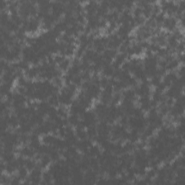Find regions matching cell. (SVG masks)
Returning a JSON list of instances; mask_svg holds the SVG:
<instances>
[{"label":"cell","mask_w":185,"mask_h":185,"mask_svg":"<svg viewBox=\"0 0 185 185\" xmlns=\"http://www.w3.org/2000/svg\"><path fill=\"white\" fill-rule=\"evenodd\" d=\"M71 66V60L70 58H65L63 62H62L59 65H58V68L62 72H67Z\"/></svg>","instance_id":"2"},{"label":"cell","mask_w":185,"mask_h":185,"mask_svg":"<svg viewBox=\"0 0 185 185\" xmlns=\"http://www.w3.org/2000/svg\"><path fill=\"white\" fill-rule=\"evenodd\" d=\"M87 134H88V137L90 138V139L92 140L93 138H94L98 134L97 132V128H96V125H92L90 126L87 128Z\"/></svg>","instance_id":"6"},{"label":"cell","mask_w":185,"mask_h":185,"mask_svg":"<svg viewBox=\"0 0 185 185\" xmlns=\"http://www.w3.org/2000/svg\"><path fill=\"white\" fill-rule=\"evenodd\" d=\"M68 121L70 125L72 127H76L80 121V117L77 114H70L68 117Z\"/></svg>","instance_id":"5"},{"label":"cell","mask_w":185,"mask_h":185,"mask_svg":"<svg viewBox=\"0 0 185 185\" xmlns=\"http://www.w3.org/2000/svg\"><path fill=\"white\" fill-rule=\"evenodd\" d=\"M132 10V13L133 17H140L141 16L142 13H143V8L137 6H135L134 7H133V9Z\"/></svg>","instance_id":"14"},{"label":"cell","mask_w":185,"mask_h":185,"mask_svg":"<svg viewBox=\"0 0 185 185\" xmlns=\"http://www.w3.org/2000/svg\"><path fill=\"white\" fill-rule=\"evenodd\" d=\"M156 175H157V171L155 170V169H153V168H151V169L146 172V176L151 179H154L155 176H156Z\"/></svg>","instance_id":"16"},{"label":"cell","mask_w":185,"mask_h":185,"mask_svg":"<svg viewBox=\"0 0 185 185\" xmlns=\"http://www.w3.org/2000/svg\"><path fill=\"white\" fill-rule=\"evenodd\" d=\"M114 72V70L113 67H111V65H108V66H106L104 67H103L101 71V74L103 76H105L106 77H111L113 75Z\"/></svg>","instance_id":"7"},{"label":"cell","mask_w":185,"mask_h":185,"mask_svg":"<svg viewBox=\"0 0 185 185\" xmlns=\"http://www.w3.org/2000/svg\"><path fill=\"white\" fill-rule=\"evenodd\" d=\"M127 54L123 53H118L117 54V56H115L114 61L118 63L119 65H122L124 62L127 61Z\"/></svg>","instance_id":"9"},{"label":"cell","mask_w":185,"mask_h":185,"mask_svg":"<svg viewBox=\"0 0 185 185\" xmlns=\"http://www.w3.org/2000/svg\"><path fill=\"white\" fill-rule=\"evenodd\" d=\"M27 82V79L26 78V77H25V75L21 76V77H18V79H17V85L18 86H23V87H25V85H26Z\"/></svg>","instance_id":"13"},{"label":"cell","mask_w":185,"mask_h":185,"mask_svg":"<svg viewBox=\"0 0 185 185\" xmlns=\"http://www.w3.org/2000/svg\"><path fill=\"white\" fill-rule=\"evenodd\" d=\"M161 79H162V77H160V76H158L157 75L153 76V77H151V79H150V86L156 87V86L158 85L160 82H161Z\"/></svg>","instance_id":"10"},{"label":"cell","mask_w":185,"mask_h":185,"mask_svg":"<svg viewBox=\"0 0 185 185\" xmlns=\"http://www.w3.org/2000/svg\"><path fill=\"white\" fill-rule=\"evenodd\" d=\"M18 66L19 69H20V70H23L24 72H25V70H28V69L30 68V64H29V62L25 61V60L21 59L18 62Z\"/></svg>","instance_id":"11"},{"label":"cell","mask_w":185,"mask_h":185,"mask_svg":"<svg viewBox=\"0 0 185 185\" xmlns=\"http://www.w3.org/2000/svg\"><path fill=\"white\" fill-rule=\"evenodd\" d=\"M28 172L25 166H20L18 169V174L22 181H24L28 176Z\"/></svg>","instance_id":"8"},{"label":"cell","mask_w":185,"mask_h":185,"mask_svg":"<svg viewBox=\"0 0 185 185\" xmlns=\"http://www.w3.org/2000/svg\"><path fill=\"white\" fill-rule=\"evenodd\" d=\"M66 58L65 56H62L60 54H56L54 56H53V59H54V62L56 64V65H59L62 62L64 61V59Z\"/></svg>","instance_id":"17"},{"label":"cell","mask_w":185,"mask_h":185,"mask_svg":"<svg viewBox=\"0 0 185 185\" xmlns=\"http://www.w3.org/2000/svg\"><path fill=\"white\" fill-rule=\"evenodd\" d=\"M109 84L108 82V77H105V76L102 75L101 77H100V87L102 88H106L108 85Z\"/></svg>","instance_id":"15"},{"label":"cell","mask_w":185,"mask_h":185,"mask_svg":"<svg viewBox=\"0 0 185 185\" xmlns=\"http://www.w3.org/2000/svg\"><path fill=\"white\" fill-rule=\"evenodd\" d=\"M53 180V179L52 174L50 173L49 170L43 172L42 181H41V184H51V183H52Z\"/></svg>","instance_id":"1"},{"label":"cell","mask_w":185,"mask_h":185,"mask_svg":"<svg viewBox=\"0 0 185 185\" xmlns=\"http://www.w3.org/2000/svg\"><path fill=\"white\" fill-rule=\"evenodd\" d=\"M52 82L53 85H55L56 86H57L58 88H59L60 89L63 87L64 85V80L61 77H55L54 78L52 79Z\"/></svg>","instance_id":"12"},{"label":"cell","mask_w":185,"mask_h":185,"mask_svg":"<svg viewBox=\"0 0 185 185\" xmlns=\"http://www.w3.org/2000/svg\"><path fill=\"white\" fill-rule=\"evenodd\" d=\"M75 135L79 140H83L88 138L87 132L85 129H79L75 127Z\"/></svg>","instance_id":"3"},{"label":"cell","mask_w":185,"mask_h":185,"mask_svg":"<svg viewBox=\"0 0 185 185\" xmlns=\"http://www.w3.org/2000/svg\"><path fill=\"white\" fill-rule=\"evenodd\" d=\"M56 137L53 135L52 134H44V135H43L42 137L41 142L43 143V144H45V145H52Z\"/></svg>","instance_id":"4"}]
</instances>
